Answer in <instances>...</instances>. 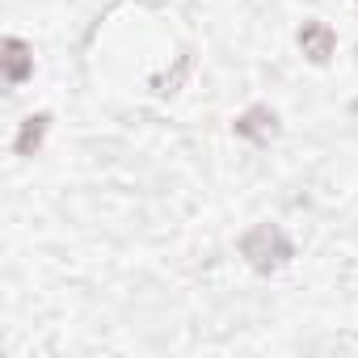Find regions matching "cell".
I'll use <instances>...</instances> for the list:
<instances>
[{
    "mask_svg": "<svg viewBox=\"0 0 358 358\" xmlns=\"http://www.w3.org/2000/svg\"><path fill=\"white\" fill-rule=\"evenodd\" d=\"M241 249H245V257L257 266V270H270V266H278V262H287L291 257V245H287V236L278 232V228H253L245 241H241Z\"/></svg>",
    "mask_w": 358,
    "mask_h": 358,
    "instance_id": "6da1fadb",
    "label": "cell"
},
{
    "mask_svg": "<svg viewBox=\"0 0 358 358\" xmlns=\"http://www.w3.org/2000/svg\"><path fill=\"white\" fill-rule=\"evenodd\" d=\"M299 47H303V55H312V59H329V51H333V30L320 26V22H312V26H303Z\"/></svg>",
    "mask_w": 358,
    "mask_h": 358,
    "instance_id": "7a4b0ae2",
    "label": "cell"
},
{
    "mask_svg": "<svg viewBox=\"0 0 358 358\" xmlns=\"http://www.w3.org/2000/svg\"><path fill=\"white\" fill-rule=\"evenodd\" d=\"M262 122H266V114H262V110H253V114H249V118L241 122V131H245V135H257V139H262V135H266V127H262Z\"/></svg>",
    "mask_w": 358,
    "mask_h": 358,
    "instance_id": "3957f363",
    "label": "cell"
}]
</instances>
